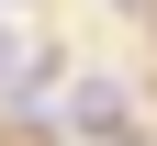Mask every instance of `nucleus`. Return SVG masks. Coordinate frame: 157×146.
I'll use <instances>...</instances> for the list:
<instances>
[{"label":"nucleus","mask_w":157,"mask_h":146,"mask_svg":"<svg viewBox=\"0 0 157 146\" xmlns=\"http://www.w3.org/2000/svg\"><path fill=\"white\" fill-rule=\"evenodd\" d=\"M23 79H34V56H23V34L0 23V101H23Z\"/></svg>","instance_id":"f03ea898"},{"label":"nucleus","mask_w":157,"mask_h":146,"mask_svg":"<svg viewBox=\"0 0 157 146\" xmlns=\"http://www.w3.org/2000/svg\"><path fill=\"white\" fill-rule=\"evenodd\" d=\"M67 124H78V135H112V124H124V90H112V79H78Z\"/></svg>","instance_id":"f257e3e1"}]
</instances>
